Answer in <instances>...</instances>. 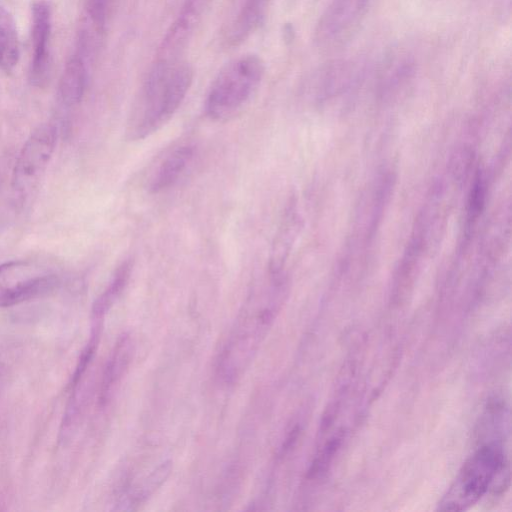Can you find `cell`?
I'll list each match as a JSON object with an SVG mask.
<instances>
[{
    "label": "cell",
    "instance_id": "obj_1",
    "mask_svg": "<svg viewBox=\"0 0 512 512\" xmlns=\"http://www.w3.org/2000/svg\"><path fill=\"white\" fill-rule=\"evenodd\" d=\"M283 274H270L244 304L220 353L218 375L229 384L238 381L252 362L272 325L283 296Z\"/></svg>",
    "mask_w": 512,
    "mask_h": 512
},
{
    "label": "cell",
    "instance_id": "obj_2",
    "mask_svg": "<svg viewBox=\"0 0 512 512\" xmlns=\"http://www.w3.org/2000/svg\"><path fill=\"white\" fill-rule=\"evenodd\" d=\"M192 80L189 64L156 61L129 114L126 138L143 140L164 126L182 104Z\"/></svg>",
    "mask_w": 512,
    "mask_h": 512
},
{
    "label": "cell",
    "instance_id": "obj_3",
    "mask_svg": "<svg viewBox=\"0 0 512 512\" xmlns=\"http://www.w3.org/2000/svg\"><path fill=\"white\" fill-rule=\"evenodd\" d=\"M264 72V62L255 54L242 55L228 62L208 90L207 116L213 121L227 122L239 115L256 92Z\"/></svg>",
    "mask_w": 512,
    "mask_h": 512
},
{
    "label": "cell",
    "instance_id": "obj_4",
    "mask_svg": "<svg viewBox=\"0 0 512 512\" xmlns=\"http://www.w3.org/2000/svg\"><path fill=\"white\" fill-rule=\"evenodd\" d=\"M502 451L495 445L479 447L463 464L455 480L440 500L442 511H463L473 506L504 471Z\"/></svg>",
    "mask_w": 512,
    "mask_h": 512
},
{
    "label": "cell",
    "instance_id": "obj_5",
    "mask_svg": "<svg viewBox=\"0 0 512 512\" xmlns=\"http://www.w3.org/2000/svg\"><path fill=\"white\" fill-rule=\"evenodd\" d=\"M60 280L55 272L31 261L0 264V308L31 301L53 292Z\"/></svg>",
    "mask_w": 512,
    "mask_h": 512
},
{
    "label": "cell",
    "instance_id": "obj_6",
    "mask_svg": "<svg viewBox=\"0 0 512 512\" xmlns=\"http://www.w3.org/2000/svg\"><path fill=\"white\" fill-rule=\"evenodd\" d=\"M56 128L52 124L37 127L24 143L12 173V191L25 201L38 186L56 145Z\"/></svg>",
    "mask_w": 512,
    "mask_h": 512
},
{
    "label": "cell",
    "instance_id": "obj_7",
    "mask_svg": "<svg viewBox=\"0 0 512 512\" xmlns=\"http://www.w3.org/2000/svg\"><path fill=\"white\" fill-rule=\"evenodd\" d=\"M375 0H331L314 33L316 45L334 50L348 43L359 30Z\"/></svg>",
    "mask_w": 512,
    "mask_h": 512
},
{
    "label": "cell",
    "instance_id": "obj_8",
    "mask_svg": "<svg viewBox=\"0 0 512 512\" xmlns=\"http://www.w3.org/2000/svg\"><path fill=\"white\" fill-rule=\"evenodd\" d=\"M33 57L30 67V80L35 86H42L49 70V38L51 31L50 7L45 1L32 5Z\"/></svg>",
    "mask_w": 512,
    "mask_h": 512
},
{
    "label": "cell",
    "instance_id": "obj_9",
    "mask_svg": "<svg viewBox=\"0 0 512 512\" xmlns=\"http://www.w3.org/2000/svg\"><path fill=\"white\" fill-rule=\"evenodd\" d=\"M194 152L195 148L192 145L185 144L176 147L165 156L150 178V193H160L173 186L191 162Z\"/></svg>",
    "mask_w": 512,
    "mask_h": 512
},
{
    "label": "cell",
    "instance_id": "obj_10",
    "mask_svg": "<svg viewBox=\"0 0 512 512\" xmlns=\"http://www.w3.org/2000/svg\"><path fill=\"white\" fill-rule=\"evenodd\" d=\"M132 354V339L128 334H123L118 338L103 372L99 396L101 405H105L112 396L115 387L129 367Z\"/></svg>",
    "mask_w": 512,
    "mask_h": 512
},
{
    "label": "cell",
    "instance_id": "obj_11",
    "mask_svg": "<svg viewBox=\"0 0 512 512\" xmlns=\"http://www.w3.org/2000/svg\"><path fill=\"white\" fill-rule=\"evenodd\" d=\"M270 0H242L235 18L233 19L228 40L239 44L247 39L265 18Z\"/></svg>",
    "mask_w": 512,
    "mask_h": 512
},
{
    "label": "cell",
    "instance_id": "obj_12",
    "mask_svg": "<svg viewBox=\"0 0 512 512\" xmlns=\"http://www.w3.org/2000/svg\"><path fill=\"white\" fill-rule=\"evenodd\" d=\"M87 70L79 56L71 57L63 70L59 83V96L67 106L78 104L85 92Z\"/></svg>",
    "mask_w": 512,
    "mask_h": 512
},
{
    "label": "cell",
    "instance_id": "obj_13",
    "mask_svg": "<svg viewBox=\"0 0 512 512\" xmlns=\"http://www.w3.org/2000/svg\"><path fill=\"white\" fill-rule=\"evenodd\" d=\"M133 268L131 259L123 261L115 270L105 290L97 297L92 306L93 323H102L103 318L111 309L128 284Z\"/></svg>",
    "mask_w": 512,
    "mask_h": 512
},
{
    "label": "cell",
    "instance_id": "obj_14",
    "mask_svg": "<svg viewBox=\"0 0 512 512\" xmlns=\"http://www.w3.org/2000/svg\"><path fill=\"white\" fill-rule=\"evenodd\" d=\"M298 220L293 208H290L284 217V220L276 234L270 261L269 273L279 274L282 273V268L287 255L290 251L291 245L297 235Z\"/></svg>",
    "mask_w": 512,
    "mask_h": 512
},
{
    "label": "cell",
    "instance_id": "obj_15",
    "mask_svg": "<svg viewBox=\"0 0 512 512\" xmlns=\"http://www.w3.org/2000/svg\"><path fill=\"white\" fill-rule=\"evenodd\" d=\"M171 471L172 462L170 460L161 463L119 503L121 507L118 509L132 510L134 506L145 502L165 483Z\"/></svg>",
    "mask_w": 512,
    "mask_h": 512
},
{
    "label": "cell",
    "instance_id": "obj_16",
    "mask_svg": "<svg viewBox=\"0 0 512 512\" xmlns=\"http://www.w3.org/2000/svg\"><path fill=\"white\" fill-rule=\"evenodd\" d=\"M19 60V43L14 21L0 7V67L10 73Z\"/></svg>",
    "mask_w": 512,
    "mask_h": 512
},
{
    "label": "cell",
    "instance_id": "obj_17",
    "mask_svg": "<svg viewBox=\"0 0 512 512\" xmlns=\"http://www.w3.org/2000/svg\"><path fill=\"white\" fill-rule=\"evenodd\" d=\"M481 181V177H478L474 183L471 191L469 201V215L474 218L480 211V207L483 205L484 200V189Z\"/></svg>",
    "mask_w": 512,
    "mask_h": 512
},
{
    "label": "cell",
    "instance_id": "obj_18",
    "mask_svg": "<svg viewBox=\"0 0 512 512\" xmlns=\"http://www.w3.org/2000/svg\"><path fill=\"white\" fill-rule=\"evenodd\" d=\"M109 2L110 0H89V16L97 22L105 23L107 18Z\"/></svg>",
    "mask_w": 512,
    "mask_h": 512
}]
</instances>
